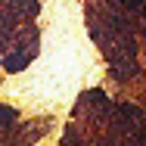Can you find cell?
Returning <instances> with one entry per match:
<instances>
[{"label":"cell","mask_w":146,"mask_h":146,"mask_svg":"<svg viewBox=\"0 0 146 146\" xmlns=\"http://www.w3.org/2000/svg\"><path fill=\"white\" fill-rule=\"evenodd\" d=\"M16 118H19V112H16V109L0 106V121H3V124H9V121H16Z\"/></svg>","instance_id":"6da1fadb"}]
</instances>
